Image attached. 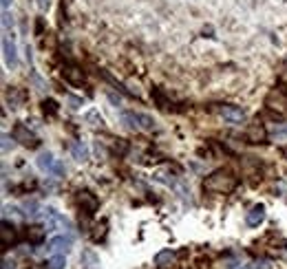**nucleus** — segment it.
<instances>
[{
    "mask_svg": "<svg viewBox=\"0 0 287 269\" xmlns=\"http://www.w3.org/2000/svg\"><path fill=\"white\" fill-rule=\"evenodd\" d=\"M71 153H73V157L78 159V161H86V159H88V146L84 144V141H78V144L71 146Z\"/></svg>",
    "mask_w": 287,
    "mask_h": 269,
    "instance_id": "nucleus-16",
    "label": "nucleus"
},
{
    "mask_svg": "<svg viewBox=\"0 0 287 269\" xmlns=\"http://www.w3.org/2000/svg\"><path fill=\"white\" fill-rule=\"evenodd\" d=\"M234 188H237V177H232L230 172H223V170L212 172L204 181V190L214 192V194H230Z\"/></svg>",
    "mask_w": 287,
    "mask_h": 269,
    "instance_id": "nucleus-1",
    "label": "nucleus"
},
{
    "mask_svg": "<svg viewBox=\"0 0 287 269\" xmlns=\"http://www.w3.org/2000/svg\"><path fill=\"white\" fill-rule=\"evenodd\" d=\"M62 77L67 79L69 84H73V86H82L84 82H86V75H84V71L80 69V67H64L62 71Z\"/></svg>",
    "mask_w": 287,
    "mask_h": 269,
    "instance_id": "nucleus-7",
    "label": "nucleus"
},
{
    "mask_svg": "<svg viewBox=\"0 0 287 269\" xmlns=\"http://www.w3.org/2000/svg\"><path fill=\"white\" fill-rule=\"evenodd\" d=\"M2 269H13V263H9V261H2Z\"/></svg>",
    "mask_w": 287,
    "mask_h": 269,
    "instance_id": "nucleus-29",
    "label": "nucleus"
},
{
    "mask_svg": "<svg viewBox=\"0 0 287 269\" xmlns=\"http://www.w3.org/2000/svg\"><path fill=\"white\" fill-rule=\"evenodd\" d=\"M274 137H276V139H287V126H285V128H276Z\"/></svg>",
    "mask_w": 287,
    "mask_h": 269,
    "instance_id": "nucleus-25",
    "label": "nucleus"
},
{
    "mask_svg": "<svg viewBox=\"0 0 287 269\" xmlns=\"http://www.w3.org/2000/svg\"><path fill=\"white\" fill-rule=\"evenodd\" d=\"M108 100H111L113 104H120V97H115V95H113V93H108Z\"/></svg>",
    "mask_w": 287,
    "mask_h": 269,
    "instance_id": "nucleus-28",
    "label": "nucleus"
},
{
    "mask_svg": "<svg viewBox=\"0 0 287 269\" xmlns=\"http://www.w3.org/2000/svg\"><path fill=\"white\" fill-rule=\"evenodd\" d=\"M38 168L46 174H55V177H62L64 174V166L60 163V159H55L51 153H42L38 157Z\"/></svg>",
    "mask_w": 287,
    "mask_h": 269,
    "instance_id": "nucleus-4",
    "label": "nucleus"
},
{
    "mask_svg": "<svg viewBox=\"0 0 287 269\" xmlns=\"http://www.w3.org/2000/svg\"><path fill=\"white\" fill-rule=\"evenodd\" d=\"M124 121L130 128H139V130H157V121L153 119L146 113H124Z\"/></svg>",
    "mask_w": 287,
    "mask_h": 269,
    "instance_id": "nucleus-3",
    "label": "nucleus"
},
{
    "mask_svg": "<svg viewBox=\"0 0 287 269\" xmlns=\"http://www.w3.org/2000/svg\"><path fill=\"white\" fill-rule=\"evenodd\" d=\"M212 113L223 117L230 124H241V121H246V111L241 106H232V104H214Z\"/></svg>",
    "mask_w": 287,
    "mask_h": 269,
    "instance_id": "nucleus-2",
    "label": "nucleus"
},
{
    "mask_svg": "<svg viewBox=\"0 0 287 269\" xmlns=\"http://www.w3.org/2000/svg\"><path fill=\"white\" fill-rule=\"evenodd\" d=\"M263 221H265V207L263 205H254L252 210L246 214V223L250 225V228H258Z\"/></svg>",
    "mask_w": 287,
    "mask_h": 269,
    "instance_id": "nucleus-11",
    "label": "nucleus"
},
{
    "mask_svg": "<svg viewBox=\"0 0 287 269\" xmlns=\"http://www.w3.org/2000/svg\"><path fill=\"white\" fill-rule=\"evenodd\" d=\"M2 51H4V62H7V67L16 69L18 67V53H16V44H13L11 38H4L2 40Z\"/></svg>",
    "mask_w": 287,
    "mask_h": 269,
    "instance_id": "nucleus-8",
    "label": "nucleus"
},
{
    "mask_svg": "<svg viewBox=\"0 0 287 269\" xmlns=\"http://www.w3.org/2000/svg\"><path fill=\"white\" fill-rule=\"evenodd\" d=\"M13 141H18V144H22V146H27V148H38L40 146V139L36 137V133H31L29 128H27L25 124H18L16 128H13Z\"/></svg>",
    "mask_w": 287,
    "mask_h": 269,
    "instance_id": "nucleus-5",
    "label": "nucleus"
},
{
    "mask_svg": "<svg viewBox=\"0 0 287 269\" xmlns=\"http://www.w3.org/2000/svg\"><path fill=\"white\" fill-rule=\"evenodd\" d=\"M78 205H80V210L84 212V214H95L97 212V207H100V201H97V196L93 194V192H88V190H80L78 192Z\"/></svg>",
    "mask_w": 287,
    "mask_h": 269,
    "instance_id": "nucleus-6",
    "label": "nucleus"
},
{
    "mask_svg": "<svg viewBox=\"0 0 287 269\" xmlns=\"http://www.w3.org/2000/svg\"><path fill=\"white\" fill-rule=\"evenodd\" d=\"M256 269H272V265L267 261H258L256 263Z\"/></svg>",
    "mask_w": 287,
    "mask_h": 269,
    "instance_id": "nucleus-26",
    "label": "nucleus"
},
{
    "mask_svg": "<svg viewBox=\"0 0 287 269\" xmlns=\"http://www.w3.org/2000/svg\"><path fill=\"white\" fill-rule=\"evenodd\" d=\"M38 2V9H40V11H46V9L51 7V0H36Z\"/></svg>",
    "mask_w": 287,
    "mask_h": 269,
    "instance_id": "nucleus-24",
    "label": "nucleus"
},
{
    "mask_svg": "<svg viewBox=\"0 0 287 269\" xmlns=\"http://www.w3.org/2000/svg\"><path fill=\"white\" fill-rule=\"evenodd\" d=\"M73 245V238L71 236H53L51 238V243H49V249L51 252H58V254H64V252H69V247Z\"/></svg>",
    "mask_w": 287,
    "mask_h": 269,
    "instance_id": "nucleus-10",
    "label": "nucleus"
},
{
    "mask_svg": "<svg viewBox=\"0 0 287 269\" xmlns=\"http://www.w3.org/2000/svg\"><path fill=\"white\" fill-rule=\"evenodd\" d=\"M172 263H175V254H172L170 249H162V252L155 256V265L159 269H168Z\"/></svg>",
    "mask_w": 287,
    "mask_h": 269,
    "instance_id": "nucleus-14",
    "label": "nucleus"
},
{
    "mask_svg": "<svg viewBox=\"0 0 287 269\" xmlns=\"http://www.w3.org/2000/svg\"><path fill=\"white\" fill-rule=\"evenodd\" d=\"M241 269H250V267H241Z\"/></svg>",
    "mask_w": 287,
    "mask_h": 269,
    "instance_id": "nucleus-31",
    "label": "nucleus"
},
{
    "mask_svg": "<svg viewBox=\"0 0 287 269\" xmlns=\"http://www.w3.org/2000/svg\"><path fill=\"white\" fill-rule=\"evenodd\" d=\"M9 150V135H2V153Z\"/></svg>",
    "mask_w": 287,
    "mask_h": 269,
    "instance_id": "nucleus-27",
    "label": "nucleus"
},
{
    "mask_svg": "<svg viewBox=\"0 0 287 269\" xmlns=\"http://www.w3.org/2000/svg\"><path fill=\"white\" fill-rule=\"evenodd\" d=\"M67 100H69V104H71L73 111H78V108H82V106H84V102L80 100V97H75V95H69Z\"/></svg>",
    "mask_w": 287,
    "mask_h": 269,
    "instance_id": "nucleus-22",
    "label": "nucleus"
},
{
    "mask_svg": "<svg viewBox=\"0 0 287 269\" xmlns=\"http://www.w3.org/2000/svg\"><path fill=\"white\" fill-rule=\"evenodd\" d=\"M27 240L29 243H34V245H40L42 240H44V236H46V228H40V225H31V228H27Z\"/></svg>",
    "mask_w": 287,
    "mask_h": 269,
    "instance_id": "nucleus-13",
    "label": "nucleus"
},
{
    "mask_svg": "<svg viewBox=\"0 0 287 269\" xmlns=\"http://www.w3.org/2000/svg\"><path fill=\"white\" fill-rule=\"evenodd\" d=\"M7 216H11V219H22V212L18 210V207H4V219H7Z\"/></svg>",
    "mask_w": 287,
    "mask_h": 269,
    "instance_id": "nucleus-21",
    "label": "nucleus"
},
{
    "mask_svg": "<svg viewBox=\"0 0 287 269\" xmlns=\"http://www.w3.org/2000/svg\"><path fill=\"white\" fill-rule=\"evenodd\" d=\"M9 4H11V0H2V9H4V11L9 9Z\"/></svg>",
    "mask_w": 287,
    "mask_h": 269,
    "instance_id": "nucleus-30",
    "label": "nucleus"
},
{
    "mask_svg": "<svg viewBox=\"0 0 287 269\" xmlns=\"http://www.w3.org/2000/svg\"><path fill=\"white\" fill-rule=\"evenodd\" d=\"M25 91H20V88H11V91L7 93V102L11 104V108H20L22 102H25Z\"/></svg>",
    "mask_w": 287,
    "mask_h": 269,
    "instance_id": "nucleus-15",
    "label": "nucleus"
},
{
    "mask_svg": "<svg viewBox=\"0 0 287 269\" xmlns=\"http://www.w3.org/2000/svg\"><path fill=\"white\" fill-rule=\"evenodd\" d=\"M42 111H44L46 115H55V113H58V102L44 100V102H42Z\"/></svg>",
    "mask_w": 287,
    "mask_h": 269,
    "instance_id": "nucleus-20",
    "label": "nucleus"
},
{
    "mask_svg": "<svg viewBox=\"0 0 287 269\" xmlns=\"http://www.w3.org/2000/svg\"><path fill=\"white\" fill-rule=\"evenodd\" d=\"M25 210H27V216H31V219H38V216H40V212H38V210H40V205H38V203L36 201H27L25 203Z\"/></svg>",
    "mask_w": 287,
    "mask_h": 269,
    "instance_id": "nucleus-19",
    "label": "nucleus"
},
{
    "mask_svg": "<svg viewBox=\"0 0 287 269\" xmlns=\"http://www.w3.org/2000/svg\"><path fill=\"white\" fill-rule=\"evenodd\" d=\"M0 240H2L4 247H11V245L18 240L16 230H13V225H9L7 221H2V225H0Z\"/></svg>",
    "mask_w": 287,
    "mask_h": 269,
    "instance_id": "nucleus-12",
    "label": "nucleus"
},
{
    "mask_svg": "<svg viewBox=\"0 0 287 269\" xmlns=\"http://www.w3.org/2000/svg\"><path fill=\"white\" fill-rule=\"evenodd\" d=\"M86 119H88V121H95V126H102V124H104V121H102V117L97 115V111H91V113H88Z\"/></svg>",
    "mask_w": 287,
    "mask_h": 269,
    "instance_id": "nucleus-23",
    "label": "nucleus"
},
{
    "mask_svg": "<svg viewBox=\"0 0 287 269\" xmlns=\"http://www.w3.org/2000/svg\"><path fill=\"white\" fill-rule=\"evenodd\" d=\"M246 139L250 144H265L267 141V133H265V126L263 124H252L246 133Z\"/></svg>",
    "mask_w": 287,
    "mask_h": 269,
    "instance_id": "nucleus-9",
    "label": "nucleus"
},
{
    "mask_svg": "<svg viewBox=\"0 0 287 269\" xmlns=\"http://www.w3.org/2000/svg\"><path fill=\"white\" fill-rule=\"evenodd\" d=\"M106 228H108V223L106 221H102V223H97V225H93V240H102L106 236Z\"/></svg>",
    "mask_w": 287,
    "mask_h": 269,
    "instance_id": "nucleus-18",
    "label": "nucleus"
},
{
    "mask_svg": "<svg viewBox=\"0 0 287 269\" xmlns=\"http://www.w3.org/2000/svg\"><path fill=\"white\" fill-rule=\"evenodd\" d=\"M46 265H49L46 269H64V267H67V256H64V254H55V256L49 258Z\"/></svg>",
    "mask_w": 287,
    "mask_h": 269,
    "instance_id": "nucleus-17",
    "label": "nucleus"
}]
</instances>
